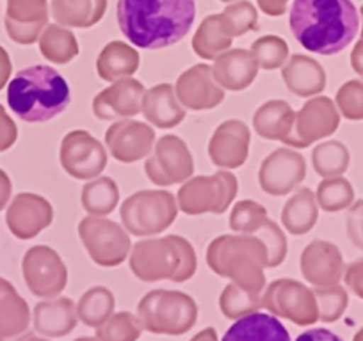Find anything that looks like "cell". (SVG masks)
<instances>
[{"mask_svg":"<svg viewBox=\"0 0 363 341\" xmlns=\"http://www.w3.org/2000/svg\"><path fill=\"white\" fill-rule=\"evenodd\" d=\"M143 327L139 316L128 311L113 313L109 320L96 327V340L99 341H138L141 337Z\"/></svg>","mask_w":363,"mask_h":341,"instance_id":"33","label":"cell"},{"mask_svg":"<svg viewBox=\"0 0 363 341\" xmlns=\"http://www.w3.org/2000/svg\"><path fill=\"white\" fill-rule=\"evenodd\" d=\"M0 341H48V340L36 336L34 333H29V330H27V333L20 334V336H15V337H0Z\"/></svg>","mask_w":363,"mask_h":341,"instance_id":"48","label":"cell"},{"mask_svg":"<svg viewBox=\"0 0 363 341\" xmlns=\"http://www.w3.org/2000/svg\"><path fill=\"white\" fill-rule=\"evenodd\" d=\"M34 329L47 337H62L75 329L79 316L77 304L68 297L38 302L33 313Z\"/></svg>","mask_w":363,"mask_h":341,"instance_id":"24","label":"cell"},{"mask_svg":"<svg viewBox=\"0 0 363 341\" xmlns=\"http://www.w3.org/2000/svg\"><path fill=\"white\" fill-rule=\"evenodd\" d=\"M139 64L141 59L134 48L121 41H113L100 54L96 61V73L106 82H116L134 75L139 69Z\"/></svg>","mask_w":363,"mask_h":341,"instance_id":"28","label":"cell"},{"mask_svg":"<svg viewBox=\"0 0 363 341\" xmlns=\"http://www.w3.org/2000/svg\"><path fill=\"white\" fill-rule=\"evenodd\" d=\"M59 162L75 180H93L107 166L106 146L86 130H72L62 137Z\"/></svg>","mask_w":363,"mask_h":341,"instance_id":"13","label":"cell"},{"mask_svg":"<svg viewBox=\"0 0 363 341\" xmlns=\"http://www.w3.org/2000/svg\"><path fill=\"white\" fill-rule=\"evenodd\" d=\"M262 308L301 327L313 325L319 320V306L313 290L289 277L272 281L264 288Z\"/></svg>","mask_w":363,"mask_h":341,"instance_id":"10","label":"cell"},{"mask_svg":"<svg viewBox=\"0 0 363 341\" xmlns=\"http://www.w3.org/2000/svg\"><path fill=\"white\" fill-rule=\"evenodd\" d=\"M77 231L91 262L99 267H118L130 254V233L111 219L87 215L79 222Z\"/></svg>","mask_w":363,"mask_h":341,"instance_id":"9","label":"cell"},{"mask_svg":"<svg viewBox=\"0 0 363 341\" xmlns=\"http://www.w3.org/2000/svg\"><path fill=\"white\" fill-rule=\"evenodd\" d=\"M221 341H292L281 320L271 313L255 311L237 318Z\"/></svg>","mask_w":363,"mask_h":341,"instance_id":"25","label":"cell"},{"mask_svg":"<svg viewBox=\"0 0 363 341\" xmlns=\"http://www.w3.org/2000/svg\"><path fill=\"white\" fill-rule=\"evenodd\" d=\"M345 281H347L349 287H351L359 297H363V260L349 265L347 274H345Z\"/></svg>","mask_w":363,"mask_h":341,"instance_id":"43","label":"cell"},{"mask_svg":"<svg viewBox=\"0 0 363 341\" xmlns=\"http://www.w3.org/2000/svg\"><path fill=\"white\" fill-rule=\"evenodd\" d=\"M338 127V114L335 105L326 96L308 100L301 109L296 112L294 125H292L291 135L285 144L291 148H308L312 142L320 141L333 134Z\"/></svg>","mask_w":363,"mask_h":341,"instance_id":"15","label":"cell"},{"mask_svg":"<svg viewBox=\"0 0 363 341\" xmlns=\"http://www.w3.org/2000/svg\"><path fill=\"white\" fill-rule=\"evenodd\" d=\"M11 194H13V183L11 178L8 176L4 169H0V212L4 210L6 207L11 201Z\"/></svg>","mask_w":363,"mask_h":341,"instance_id":"45","label":"cell"},{"mask_svg":"<svg viewBox=\"0 0 363 341\" xmlns=\"http://www.w3.org/2000/svg\"><path fill=\"white\" fill-rule=\"evenodd\" d=\"M301 274L313 287H333L342 274V258L337 247L324 240H313L301 253Z\"/></svg>","mask_w":363,"mask_h":341,"instance_id":"21","label":"cell"},{"mask_svg":"<svg viewBox=\"0 0 363 341\" xmlns=\"http://www.w3.org/2000/svg\"><path fill=\"white\" fill-rule=\"evenodd\" d=\"M306 176V162L301 153L291 148H278L265 156L258 169L260 189L269 196H285L301 185Z\"/></svg>","mask_w":363,"mask_h":341,"instance_id":"14","label":"cell"},{"mask_svg":"<svg viewBox=\"0 0 363 341\" xmlns=\"http://www.w3.org/2000/svg\"><path fill=\"white\" fill-rule=\"evenodd\" d=\"M319 217V208L313 192L306 187L299 189L291 200H287L281 210V224L291 235L301 236L315 226Z\"/></svg>","mask_w":363,"mask_h":341,"instance_id":"29","label":"cell"},{"mask_svg":"<svg viewBox=\"0 0 363 341\" xmlns=\"http://www.w3.org/2000/svg\"><path fill=\"white\" fill-rule=\"evenodd\" d=\"M22 274L27 288L40 299H55L68 284V269L55 249L34 245L23 254Z\"/></svg>","mask_w":363,"mask_h":341,"instance_id":"12","label":"cell"},{"mask_svg":"<svg viewBox=\"0 0 363 341\" xmlns=\"http://www.w3.org/2000/svg\"><path fill=\"white\" fill-rule=\"evenodd\" d=\"M289 25L305 50L335 55L358 36L359 15L352 0H294Z\"/></svg>","mask_w":363,"mask_h":341,"instance_id":"2","label":"cell"},{"mask_svg":"<svg viewBox=\"0 0 363 341\" xmlns=\"http://www.w3.org/2000/svg\"><path fill=\"white\" fill-rule=\"evenodd\" d=\"M132 274L145 283L173 281L186 283L196 274L198 258L187 238L167 235L135 243L128 254Z\"/></svg>","mask_w":363,"mask_h":341,"instance_id":"5","label":"cell"},{"mask_svg":"<svg viewBox=\"0 0 363 341\" xmlns=\"http://www.w3.org/2000/svg\"><path fill=\"white\" fill-rule=\"evenodd\" d=\"M267 210L253 200H242L232 208L230 229L240 235H255L267 222Z\"/></svg>","mask_w":363,"mask_h":341,"instance_id":"35","label":"cell"},{"mask_svg":"<svg viewBox=\"0 0 363 341\" xmlns=\"http://www.w3.org/2000/svg\"><path fill=\"white\" fill-rule=\"evenodd\" d=\"M251 132L244 121L226 120L219 125L208 141V158L219 169H237L250 155Z\"/></svg>","mask_w":363,"mask_h":341,"instance_id":"20","label":"cell"},{"mask_svg":"<svg viewBox=\"0 0 363 341\" xmlns=\"http://www.w3.org/2000/svg\"><path fill=\"white\" fill-rule=\"evenodd\" d=\"M255 61H257L258 68H264L267 71L271 69L281 68L289 55V48L284 40L278 37H262L251 48Z\"/></svg>","mask_w":363,"mask_h":341,"instance_id":"40","label":"cell"},{"mask_svg":"<svg viewBox=\"0 0 363 341\" xmlns=\"http://www.w3.org/2000/svg\"><path fill=\"white\" fill-rule=\"evenodd\" d=\"M138 316L148 333L182 336L196 325L198 304L184 291L160 288L139 301Z\"/></svg>","mask_w":363,"mask_h":341,"instance_id":"6","label":"cell"},{"mask_svg":"<svg viewBox=\"0 0 363 341\" xmlns=\"http://www.w3.org/2000/svg\"><path fill=\"white\" fill-rule=\"evenodd\" d=\"M281 76L289 91L301 98H310L326 88V73L323 66L306 55H292L281 69Z\"/></svg>","mask_w":363,"mask_h":341,"instance_id":"26","label":"cell"},{"mask_svg":"<svg viewBox=\"0 0 363 341\" xmlns=\"http://www.w3.org/2000/svg\"><path fill=\"white\" fill-rule=\"evenodd\" d=\"M313 295L319 306V320L335 322L347 306V295L340 287H315Z\"/></svg>","mask_w":363,"mask_h":341,"instance_id":"41","label":"cell"},{"mask_svg":"<svg viewBox=\"0 0 363 341\" xmlns=\"http://www.w3.org/2000/svg\"><path fill=\"white\" fill-rule=\"evenodd\" d=\"M239 190L235 175L228 169L212 176H194L180 187L177 194L178 208L186 215L225 214Z\"/></svg>","mask_w":363,"mask_h":341,"instance_id":"8","label":"cell"},{"mask_svg":"<svg viewBox=\"0 0 363 341\" xmlns=\"http://www.w3.org/2000/svg\"><path fill=\"white\" fill-rule=\"evenodd\" d=\"M143 116L155 128H174L186 120L187 110L178 102L171 83H157L145 93L141 107Z\"/></svg>","mask_w":363,"mask_h":341,"instance_id":"22","label":"cell"},{"mask_svg":"<svg viewBox=\"0 0 363 341\" xmlns=\"http://www.w3.org/2000/svg\"><path fill=\"white\" fill-rule=\"evenodd\" d=\"M352 190L342 178L324 180L317 189V203L324 212H337L351 203Z\"/></svg>","mask_w":363,"mask_h":341,"instance_id":"39","label":"cell"},{"mask_svg":"<svg viewBox=\"0 0 363 341\" xmlns=\"http://www.w3.org/2000/svg\"><path fill=\"white\" fill-rule=\"evenodd\" d=\"M177 215V197L164 189L134 192L120 208L123 228L135 236H152L166 231Z\"/></svg>","mask_w":363,"mask_h":341,"instance_id":"7","label":"cell"},{"mask_svg":"<svg viewBox=\"0 0 363 341\" xmlns=\"http://www.w3.org/2000/svg\"><path fill=\"white\" fill-rule=\"evenodd\" d=\"M255 236H258L267 247V269L280 267L287 258V236L280 226L267 219V222L255 233Z\"/></svg>","mask_w":363,"mask_h":341,"instance_id":"38","label":"cell"},{"mask_svg":"<svg viewBox=\"0 0 363 341\" xmlns=\"http://www.w3.org/2000/svg\"><path fill=\"white\" fill-rule=\"evenodd\" d=\"M216 82L225 91H244L258 76V64L253 54L246 50H233L216 57L214 68Z\"/></svg>","mask_w":363,"mask_h":341,"instance_id":"23","label":"cell"},{"mask_svg":"<svg viewBox=\"0 0 363 341\" xmlns=\"http://www.w3.org/2000/svg\"><path fill=\"white\" fill-rule=\"evenodd\" d=\"M73 341H99L96 340V336L93 337V336H80V337H77V340H73Z\"/></svg>","mask_w":363,"mask_h":341,"instance_id":"50","label":"cell"},{"mask_svg":"<svg viewBox=\"0 0 363 341\" xmlns=\"http://www.w3.org/2000/svg\"><path fill=\"white\" fill-rule=\"evenodd\" d=\"M72 91L65 76L52 66L23 68L8 83V105L26 123H47L65 112Z\"/></svg>","mask_w":363,"mask_h":341,"instance_id":"3","label":"cell"},{"mask_svg":"<svg viewBox=\"0 0 363 341\" xmlns=\"http://www.w3.org/2000/svg\"><path fill=\"white\" fill-rule=\"evenodd\" d=\"M80 203L86 214L106 217L116 210L120 203V189L111 176H96L82 187Z\"/></svg>","mask_w":363,"mask_h":341,"instance_id":"30","label":"cell"},{"mask_svg":"<svg viewBox=\"0 0 363 341\" xmlns=\"http://www.w3.org/2000/svg\"><path fill=\"white\" fill-rule=\"evenodd\" d=\"M54 221L50 201L34 192H22L9 201L6 224L18 240L36 238Z\"/></svg>","mask_w":363,"mask_h":341,"instance_id":"16","label":"cell"},{"mask_svg":"<svg viewBox=\"0 0 363 341\" xmlns=\"http://www.w3.org/2000/svg\"><path fill=\"white\" fill-rule=\"evenodd\" d=\"M207 265L250 294L262 295L267 269V247L255 235H221L207 247Z\"/></svg>","mask_w":363,"mask_h":341,"instance_id":"4","label":"cell"},{"mask_svg":"<svg viewBox=\"0 0 363 341\" xmlns=\"http://www.w3.org/2000/svg\"><path fill=\"white\" fill-rule=\"evenodd\" d=\"M296 341H344L338 334H335L333 330L324 329V327H317V329L305 330L303 334H299L296 337Z\"/></svg>","mask_w":363,"mask_h":341,"instance_id":"44","label":"cell"},{"mask_svg":"<svg viewBox=\"0 0 363 341\" xmlns=\"http://www.w3.org/2000/svg\"><path fill=\"white\" fill-rule=\"evenodd\" d=\"M145 86L139 80L127 76V79L116 80L100 91L93 98L91 109L99 120L111 121V120H128L141 112L143 98H145Z\"/></svg>","mask_w":363,"mask_h":341,"instance_id":"19","label":"cell"},{"mask_svg":"<svg viewBox=\"0 0 363 341\" xmlns=\"http://www.w3.org/2000/svg\"><path fill=\"white\" fill-rule=\"evenodd\" d=\"M11 71H13L11 59H9L8 52L0 47V91L8 86L9 79H11Z\"/></svg>","mask_w":363,"mask_h":341,"instance_id":"46","label":"cell"},{"mask_svg":"<svg viewBox=\"0 0 363 341\" xmlns=\"http://www.w3.org/2000/svg\"><path fill=\"white\" fill-rule=\"evenodd\" d=\"M116 306L114 294L106 287H93L77 302V316L87 327H100L111 318Z\"/></svg>","mask_w":363,"mask_h":341,"instance_id":"32","label":"cell"},{"mask_svg":"<svg viewBox=\"0 0 363 341\" xmlns=\"http://www.w3.org/2000/svg\"><path fill=\"white\" fill-rule=\"evenodd\" d=\"M262 308V295L250 294L237 287L235 283L226 284L225 290L219 295V309L223 315L230 320L242 318L250 313L260 311Z\"/></svg>","mask_w":363,"mask_h":341,"instance_id":"34","label":"cell"},{"mask_svg":"<svg viewBox=\"0 0 363 341\" xmlns=\"http://www.w3.org/2000/svg\"><path fill=\"white\" fill-rule=\"evenodd\" d=\"M30 327V309L15 287L0 295V337H15Z\"/></svg>","mask_w":363,"mask_h":341,"instance_id":"31","label":"cell"},{"mask_svg":"<svg viewBox=\"0 0 363 341\" xmlns=\"http://www.w3.org/2000/svg\"><path fill=\"white\" fill-rule=\"evenodd\" d=\"M41 54L54 64H68L79 54L75 40L72 34L57 30V27H50L40 41Z\"/></svg>","mask_w":363,"mask_h":341,"instance_id":"37","label":"cell"},{"mask_svg":"<svg viewBox=\"0 0 363 341\" xmlns=\"http://www.w3.org/2000/svg\"><path fill=\"white\" fill-rule=\"evenodd\" d=\"M296 112L284 100H269L253 114V130L267 141L285 142L291 135Z\"/></svg>","mask_w":363,"mask_h":341,"instance_id":"27","label":"cell"},{"mask_svg":"<svg viewBox=\"0 0 363 341\" xmlns=\"http://www.w3.org/2000/svg\"><path fill=\"white\" fill-rule=\"evenodd\" d=\"M118 25L134 47L160 50L189 34L196 0H118Z\"/></svg>","mask_w":363,"mask_h":341,"instance_id":"1","label":"cell"},{"mask_svg":"<svg viewBox=\"0 0 363 341\" xmlns=\"http://www.w3.org/2000/svg\"><path fill=\"white\" fill-rule=\"evenodd\" d=\"M146 176L153 185L169 187L184 183L193 176L194 160L189 146L178 135H164L146 156Z\"/></svg>","mask_w":363,"mask_h":341,"instance_id":"11","label":"cell"},{"mask_svg":"<svg viewBox=\"0 0 363 341\" xmlns=\"http://www.w3.org/2000/svg\"><path fill=\"white\" fill-rule=\"evenodd\" d=\"M189 341H219V340H218V333H216L214 327H207V329L200 330L196 336L191 337Z\"/></svg>","mask_w":363,"mask_h":341,"instance_id":"47","label":"cell"},{"mask_svg":"<svg viewBox=\"0 0 363 341\" xmlns=\"http://www.w3.org/2000/svg\"><path fill=\"white\" fill-rule=\"evenodd\" d=\"M18 139V127L0 103V153L8 151Z\"/></svg>","mask_w":363,"mask_h":341,"instance_id":"42","label":"cell"},{"mask_svg":"<svg viewBox=\"0 0 363 341\" xmlns=\"http://www.w3.org/2000/svg\"><path fill=\"white\" fill-rule=\"evenodd\" d=\"M11 287H13V284L9 283L8 279H4V277H0V295L4 294V291H8Z\"/></svg>","mask_w":363,"mask_h":341,"instance_id":"49","label":"cell"},{"mask_svg":"<svg viewBox=\"0 0 363 341\" xmlns=\"http://www.w3.org/2000/svg\"><path fill=\"white\" fill-rule=\"evenodd\" d=\"M347 149L337 141L323 142L312 153L313 169L320 176H333L344 173L345 167H347Z\"/></svg>","mask_w":363,"mask_h":341,"instance_id":"36","label":"cell"},{"mask_svg":"<svg viewBox=\"0 0 363 341\" xmlns=\"http://www.w3.org/2000/svg\"><path fill=\"white\" fill-rule=\"evenodd\" d=\"M106 144L111 156L121 163H134L146 158L155 146V132L150 125L134 120H121L106 132Z\"/></svg>","mask_w":363,"mask_h":341,"instance_id":"17","label":"cell"},{"mask_svg":"<svg viewBox=\"0 0 363 341\" xmlns=\"http://www.w3.org/2000/svg\"><path fill=\"white\" fill-rule=\"evenodd\" d=\"M178 102L184 109L211 110L225 102V89L216 82L212 68L207 64L191 66L174 83Z\"/></svg>","mask_w":363,"mask_h":341,"instance_id":"18","label":"cell"}]
</instances>
